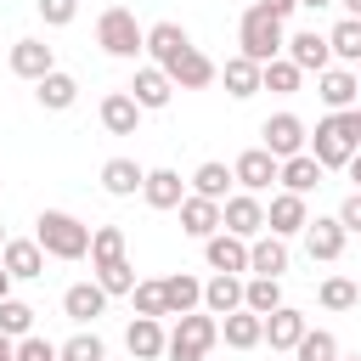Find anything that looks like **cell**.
<instances>
[{
	"mask_svg": "<svg viewBox=\"0 0 361 361\" xmlns=\"http://www.w3.org/2000/svg\"><path fill=\"white\" fill-rule=\"evenodd\" d=\"M11 73L28 79V85H39L45 73H56V51H51L45 39H17V45H11Z\"/></svg>",
	"mask_w": 361,
	"mask_h": 361,
	"instance_id": "17",
	"label": "cell"
},
{
	"mask_svg": "<svg viewBox=\"0 0 361 361\" xmlns=\"http://www.w3.org/2000/svg\"><path fill=\"white\" fill-rule=\"evenodd\" d=\"M124 350H130L135 361H164V350H169L164 322H158V316H135V322L124 327Z\"/></svg>",
	"mask_w": 361,
	"mask_h": 361,
	"instance_id": "16",
	"label": "cell"
},
{
	"mask_svg": "<svg viewBox=\"0 0 361 361\" xmlns=\"http://www.w3.org/2000/svg\"><path fill=\"white\" fill-rule=\"evenodd\" d=\"M186 186H192V197L226 203V197H231V186H237V175H231L220 158H209V164H197V169H192V180H186Z\"/></svg>",
	"mask_w": 361,
	"mask_h": 361,
	"instance_id": "23",
	"label": "cell"
},
{
	"mask_svg": "<svg viewBox=\"0 0 361 361\" xmlns=\"http://www.w3.org/2000/svg\"><path fill=\"white\" fill-rule=\"evenodd\" d=\"M203 265L209 271H226V276H248V243L231 237V231H214L203 243Z\"/></svg>",
	"mask_w": 361,
	"mask_h": 361,
	"instance_id": "14",
	"label": "cell"
},
{
	"mask_svg": "<svg viewBox=\"0 0 361 361\" xmlns=\"http://www.w3.org/2000/svg\"><path fill=\"white\" fill-rule=\"evenodd\" d=\"M259 147L282 164V158L310 152V130H305V118H299V113H271V118L259 124Z\"/></svg>",
	"mask_w": 361,
	"mask_h": 361,
	"instance_id": "5",
	"label": "cell"
},
{
	"mask_svg": "<svg viewBox=\"0 0 361 361\" xmlns=\"http://www.w3.org/2000/svg\"><path fill=\"white\" fill-rule=\"evenodd\" d=\"M259 73H265V68H259V62H248V56L237 51V56H231V62L220 68V79H226V96H237V102H248V96L259 90Z\"/></svg>",
	"mask_w": 361,
	"mask_h": 361,
	"instance_id": "35",
	"label": "cell"
},
{
	"mask_svg": "<svg viewBox=\"0 0 361 361\" xmlns=\"http://www.w3.org/2000/svg\"><path fill=\"white\" fill-rule=\"evenodd\" d=\"M0 248H6V231H0Z\"/></svg>",
	"mask_w": 361,
	"mask_h": 361,
	"instance_id": "55",
	"label": "cell"
},
{
	"mask_svg": "<svg viewBox=\"0 0 361 361\" xmlns=\"http://www.w3.org/2000/svg\"><path fill=\"white\" fill-rule=\"evenodd\" d=\"M34 11H39L45 28H68L79 17V0H34Z\"/></svg>",
	"mask_w": 361,
	"mask_h": 361,
	"instance_id": "44",
	"label": "cell"
},
{
	"mask_svg": "<svg viewBox=\"0 0 361 361\" xmlns=\"http://www.w3.org/2000/svg\"><path fill=\"white\" fill-rule=\"evenodd\" d=\"M0 265L11 271V282H34V276H45V248L34 237H6Z\"/></svg>",
	"mask_w": 361,
	"mask_h": 361,
	"instance_id": "15",
	"label": "cell"
},
{
	"mask_svg": "<svg viewBox=\"0 0 361 361\" xmlns=\"http://www.w3.org/2000/svg\"><path fill=\"white\" fill-rule=\"evenodd\" d=\"M186 51H192V34H186L175 17H164V23H152V28H147V56H152L164 73H169V68H175Z\"/></svg>",
	"mask_w": 361,
	"mask_h": 361,
	"instance_id": "11",
	"label": "cell"
},
{
	"mask_svg": "<svg viewBox=\"0 0 361 361\" xmlns=\"http://www.w3.org/2000/svg\"><path fill=\"white\" fill-rule=\"evenodd\" d=\"M338 6H344V17H355V23H361V0H338Z\"/></svg>",
	"mask_w": 361,
	"mask_h": 361,
	"instance_id": "51",
	"label": "cell"
},
{
	"mask_svg": "<svg viewBox=\"0 0 361 361\" xmlns=\"http://www.w3.org/2000/svg\"><path fill=\"white\" fill-rule=\"evenodd\" d=\"M164 299H169V316H192V310H203V282L192 271H169L164 276Z\"/></svg>",
	"mask_w": 361,
	"mask_h": 361,
	"instance_id": "31",
	"label": "cell"
},
{
	"mask_svg": "<svg viewBox=\"0 0 361 361\" xmlns=\"http://www.w3.org/2000/svg\"><path fill=\"white\" fill-rule=\"evenodd\" d=\"M316 96H322V107L327 113H350V107H361V79H355V68H327V73H316Z\"/></svg>",
	"mask_w": 361,
	"mask_h": 361,
	"instance_id": "9",
	"label": "cell"
},
{
	"mask_svg": "<svg viewBox=\"0 0 361 361\" xmlns=\"http://www.w3.org/2000/svg\"><path fill=\"white\" fill-rule=\"evenodd\" d=\"M118 259H130V254H124V226H96V231H90V271L118 265Z\"/></svg>",
	"mask_w": 361,
	"mask_h": 361,
	"instance_id": "36",
	"label": "cell"
},
{
	"mask_svg": "<svg viewBox=\"0 0 361 361\" xmlns=\"http://www.w3.org/2000/svg\"><path fill=\"white\" fill-rule=\"evenodd\" d=\"M305 226H310V203L299 197V192H271V203H265V231L271 237H305Z\"/></svg>",
	"mask_w": 361,
	"mask_h": 361,
	"instance_id": "7",
	"label": "cell"
},
{
	"mask_svg": "<svg viewBox=\"0 0 361 361\" xmlns=\"http://www.w3.org/2000/svg\"><path fill=\"white\" fill-rule=\"evenodd\" d=\"M186 180L175 175V169H147V186H141V197H147V209H180L186 203Z\"/></svg>",
	"mask_w": 361,
	"mask_h": 361,
	"instance_id": "24",
	"label": "cell"
},
{
	"mask_svg": "<svg viewBox=\"0 0 361 361\" xmlns=\"http://www.w3.org/2000/svg\"><path fill=\"white\" fill-rule=\"evenodd\" d=\"M344 243H350V231L338 226V214H316V220L305 226V254L322 259V265H333V259L344 254Z\"/></svg>",
	"mask_w": 361,
	"mask_h": 361,
	"instance_id": "13",
	"label": "cell"
},
{
	"mask_svg": "<svg viewBox=\"0 0 361 361\" xmlns=\"http://www.w3.org/2000/svg\"><path fill=\"white\" fill-rule=\"evenodd\" d=\"M0 333H6V338H28V333H34V305L17 299V293L0 299Z\"/></svg>",
	"mask_w": 361,
	"mask_h": 361,
	"instance_id": "38",
	"label": "cell"
},
{
	"mask_svg": "<svg viewBox=\"0 0 361 361\" xmlns=\"http://www.w3.org/2000/svg\"><path fill=\"white\" fill-rule=\"evenodd\" d=\"M333 214H338V226H344L350 237H361V192H350V197H344Z\"/></svg>",
	"mask_w": 361,
	"mask_h": 361,
	"instance_id": "46",
	"label": "cell"
},
{
	"mask_svg": "<svg viewBox=\"0 0 361 361\" xmlns=\"http://www.w3.org/2000/svg\"><path fill=\"white\" fill-rule=\"evenodd\" d=\"M17 361H62V355L45 333H28V338H17Z\"/></svg>",
	"mask_w": 361,
	"mask_h": 361,
	"instance_id": "45",
	"label": "cell"
},
{
	"mask_svg": "<svg viewBox=\"0 0 361 361\" xmlns=\"http://www.w3.org/2000/svg\"><path fill=\"white\" fill-rule=\"evenodd\" d=\"M361 152V124H355V107L350 113H327L316 130H310V158L322 169H350V158Z\"/></svg>",
	"mask_w": 361,
	"mask_h": 361,
	"instance_id": "1",
	"label": "cell"
},
{
	"mask_svg": "<svg viewBox=\"0 0 361 361\" xmlns=\"http://www.w3.org/2000/svg\"><path fill=\"white\" fill-rule=\"evenodd\" d=\"M231 175H237V192H271L276 186V175H282V164L265 152V147H248V152H237V164H231Z\"/></svg>",
	"mask_w": 361,
	"mask_h": 361,
	"instance_id": "10",
	"label": "cell"
},
{
	"mask_svg": "<svg viewBox=\"0 0 361 361\" xmlns=\"http://www.w3.org/2000/svg\"><path fill=\"white\" fill-rule=\"evenodd\" d=\"M203 310H209V316H231V310H243V276L214 271V276L203 282Z\"/></svg>",
	"mask_w": 361,
	"mask_h": 361,
	"instance_id": "32",
	"label": "cell"
},
{
	"mask_svg": "<svg viewBox=\"0 0 361 361\" xmlns=\"http://www.w3.org/2000/svg\"><path fill=\"white\" fill-rule=\"evenodd\" d=\"M164 361H209V355H203V350H186V344H169Z\"/></svg>",
	"mask_w": 361,
	"mask_h": 361,
	"instance_id": "48",
	"label": "cell"
},
{
	"mask_svg": "<svg viewBox=\"0 0 361 361\" xmlns=\"http://www.w3.org/2000/svg\"><path fill=\"white\" fill-rule=\"evenodd\" d=\"M130 299H135V316H158V322L169 316V299H164V276H147V282H135V293H130Z\"/></svg>",
	"mask_w": 361,
	"mask_h": 361,
	"instance_id": "41",
	"label": "cell"
},
{
	"mask_svg": "<svg viewBox=\"0 0 361 361\" xmlns=\"http://www.w3.org/2000/svg\"><path fill=\"white\" fill-rule=\"evenodd\" d=\"M316 299H322V310H355V305H361V288H355L350 276H322Z\"/></svg>",
	"mask_w": 361,
	"mask_h": 361,
	"instance_id": "37",
	"label": "cell"
},
{
	"mask_svg": "<svg viewBox=\"0 0 361 361\" xmlns=\"http://www.w3.org/2000/svg\"><path fill=\"white\" fill-rule=\"evenodd\" d=\"M350 180H355V192H361V152L350 158Z\"/></svg>",
	"mask_w": 361,
	"mask_h": 361,
	"instance_id": "52",
	"label": "cell"
},
{
	"mask_svg": "<svg viewBox=\"0 0 361 361\" xmlns=\"http://www.w3.org/2000/svg\"><path fill=\"white\" fill-rule=\"evenodd\" d=\"M96 45H102L113 62H135V56H147V28L135 23L130 6H107V11L96 17Z\"/></svg>",
	"mask_w": 361,
	"mask_h": 361,
	"instance_id": "3",
	"label": "cell"
},
{
	"mask_svg": "<svg viewBox=\"0 0 361 361\" xmlns=\"http://www.w3.org/2000/svg\"><path fill=\"white\" fill-rule=\"evenodd\" d=\"M135 124H141L135 96H130V90H107V96H102V130H107V135H135Z\"/></svg>",
	"mask_w": 361,
	"mask_h": 361,
	"instance_id": "21",
	"label": "cell"
},
{
	"mask_svg": "<svg viewBox=\"0 0 361 361\" xmlns=\"http://www.w3.org/2000/svg\"><path fill=\"white\" fill-rule=\"evenodd\" d=\"M214 338H220V316H209V310H192V316H175V333H169V344H186V350H214Z\"/></svg>",
	"mask_w": 361,
	"mask_h": 361,
	"instance_id": "19",
	"label": "cell"
},
{
	"mask_svg": "<svg viewBox=\"0 0 361 361\" xmlns=\"http://www.w3.org/2000/svg\"><path fill=\"white\" fill-rule=\"evenodd\" d=\"M220 338H226L231 350H259V344H265V316L231 310V316H220Z\"/></svg>",
	"mask_w": 361,
	"mask_h": 361,
	"instance_id": "27",
	"label": "cell"
},
{
	"mask_svg": "<svg viewBox=\"0 0 361 361\" xmlns=\"http://www.w3.org/2000/svg\"><path fill=\"white\" fill-rule=\"evenodd\" d=\"M180 231H186V237H197V243H209V237L220 231V203H209V197H192V192H186V203H180Z\"/></svg>",
	"mask_w": 361,
	"mask_h": 361,
	"instance_id": "30",
	"label": "cell"
},
{
	"mask_svg": "<svg viewBox=\"0 0 361 361\" xmlns=\"http://www.w3.org/2000/svg\"><path fill=\"white\" fill-rule=\"evenodd\" d=\"M322 175H327V169H322L310 152H299V158H282V175H276V186H282V192H299V197H310V192L322 186Z\"/></svg>",
	"mask_w": 361,
	"mask_h": 361,
	"instance_id": "29",
	"label": "cell"
},
{
	"mask_svg": "<svg viewBox=\"0 0 361 361\" xmlns=\"http://www.w3.org/2000/svg\"><path fill=\"white\" fill-rule=\"evenodd\" d=\"M0 361H17V338H6V333H0Z\"/></svg>",
	"mask_w": 361,
	"mask_h": 361,
	"instance_id": "49",
	"label": "cell"
},
{
	"mask_svg": "<svg viewBox=\"0 0 361 361\" xmlns=\"http://www.w3.org/2000/svg\"><path fill=\"white\" fill-rule=\"evenodd\" d=\"M56 355H62V361H107V344H102V333L79 327L73 338H62V344H56Z\"/></svg>",
	"mask_w": 361,
	"mask_h": 361,
	"instance_id": "39",
	"label": "cell"
},
{
	"mask_svg": "<svg viewBox=\"0 0 361 361\" xmlns=\"http://www.w3.org/2000/svg\"><path fill=\"white\" fill-rule=\"evenodd\" d=\"M293 361H338V338H333L327 327H310V333L299 338V350H293Z\"/></svg>",
	"mask_w": 361,
	"mask_h": 361,
	"instance_id": "42",
	"label": "cell"
},
{
	"mask_svg": "<svg viewBox=\"0 0 361 361\" xmlns=\"http://www.w3.org/2000/svg\"><path fill=\"white\" fill-rule=\"evenodd\" d=\"M299 73H327L333 68V45H327V34H316V28H299V34H288V51H282Z\"/></svg>",
	"mask_w": 361,
	"mask_h": 361,
	"instance_id": "12",
	"label": "cell"
},
{
	"mask_svg": "<svg viewBox=\"0 0 361 361\" xmlns=\"http://www.w3.org/2000/svg\"><path fill=\"white\" fill-rule=\"evenodd\" d=\"M0 299H11V271L0 265Z\"/></svg>",
	"mask_w": 361,
	"mask_h": 361,
	"instance_id": "53",
	"label": "cell"
},
{
	"mask_svg": "<svg viewBox=\"0 0 361 361\" xmlns=\"http://www.w3.org/2000/svg\"><path fill=\"white\" fill-rule=\"evenodd\" d=\"M96 282H102V293H107V299H118V293H135V282H141V276H135V265H130V259H118V265H102V271H96Z\"/></svg>",
	"mask_w": 361,
	"mask_h": 361,
	"instance_id": "43",
	"label": "cell"
},
{
	"mask_svg": "<svg viewBox=\"0 0 361 361\" xmlns=\"http://www.w3.org/2000/svg\"><path fill=\"white\" fill-rule=\"evenodd\" d=\"M220 231H231V237L254 243V237L265 231V203H259L254 192H231V197L220 203Z\"/></svg>",
	"mask_w": 361,
	"mask_h": 361,
	"instance_id": "6",
	"label": "cell"
},
{
	"mask_svg": "<svg viewBox=\"0 0 361 361\" xmlns=\"http://www.w3.org/2000/svg\"><path fill=\"white\" fill-rule=\"evenodd\" d=\"M355 79H361V68H355Z\"/></svg>",
	"mask_w": 361,
	"mask_h": 361,
	"instance_id": "58",
	"label": "cell"
},
{
	"mask_svg": "<svg viewBox=\"0 0 361 361\" xmlns=\"http://www.w3.org/2000/svg\"><path fill=\"white\" fill-rule=\"evenodd\" d=\"M0 186H6V175H0Z\"/></svg>",
	"mask_w": 361,
	"mask_h": 361,
	"instance_id": "57",
	"label": "cell"
},
{
	"mask_svg": "<svg viewBox=\"0 0 361 361\" xmlns=\"http://www.w3.org/2000/svg\"><path fill=\"white\" fill-rule=\"evenodd\" d=\"M169 79H175V90H209L214 79H220V68H214V56H203L197 45L169 68Z\"/></svg>",
	"mask_w": 361,
	"mask_h": 361,
	"instance_id": "20",
	"label": "cell"
},
{
	"mask_svg": "<svg viewBox=\"0 0 361 361\" xmlns=\"http://www.w3.org/2000/svg\"><path fill=\"white\" fill-rule=\"evenodd\" d=\"M243 310L254 316L282 310V276H243Z\"/></svg>",
	"mask_w": 361,
	"mask_h": 361,
	"instance_id": "33",
	"label": "cell"
},
{
	"mask_svg": "<svg viewBox=\"0 0 361 361\" xmlns=\"http://www.w3.org/2000/svg\"><path fill=\"white\" fill-rule=\"evenodd\" d=\"M237 45H243V56L248 62H276L282 51H288V23H276L265 6H248L243 11V23H237Z\"/></svg>",
	"mask_w": 361,
	"mask_h": 361,
	"instance_id": "4",
	"label": "cell"
},
{
	"mask_svg": "<svg viewBox=\"0 0 361 361\" xmlns=\"http://www.w3.org/2000/svg\"><path fill=\"white\" fill-rule=\"evenodd\" d=\"M305 11H327V6H338V0H299Z\"/></svg>",
	"mask_w": 361,
	"mask_h": 361,
	"instance_id": "50",
	"label": "cell"
},
{
	"mask_svg": "<svg viewBox=\"0 0 361 361\" xmlns=\"http://www.w3.org/2000/svg\"><path fill=\"white\" fill-rule=\"evenodd\" d=\"M62 310H68V322L90 327V322L107 310V293H102V282H73V288L62 293Z\"/></svg>",
	"mask_w": 361,
	"mask_h": 361,
	"instance_id": "26",
	"label": "cell"
},
{
	"mask_svg": "<svg viewBox=\"0 0 361 361\" xmlns=\"http://www.w3.org/2000/svg\"><path fill=\"white\" fill-rule=\"evenodd\" d=\"M355 124H361V107H355Z\"/></svg>",
	"mask_w": 361,
	"mask_h": 361,
	"instance_id": "56",
	"label": "cell"
},
{
	"mask_svg": "<svg viewBox=\"0 0 361 361\" xmlns=\"http://www.w3.org/2000/svg\"><path fill=\"white\" fill-rule=\"evenodd\" d=\"M34 243L45 248V259H85L90 254V226L68 209H45L34 220Z\"/></svg>",
	"mask_w": 361,
	"mask_h": 361,
	"instance_id": "2",
	"label": "cell"
},
{
	"mask_svg": "<svg viewBox=\"0 0 361 361\" xmlns=\"http://www.w3.org/2000/svg\"><path fill=\"white\" fill-rule=\"evenodd\" d=\"M141 186H147V169L135 158H107L102 164V192L107 197H135Z\"/></svg>",
	"mask_w": 361,
	"mask_h": 361,
	"instance_id": "22",
	"label": "cell"
},
{
	"mask_svg": "<svg viewBox=\"0 0 361 361\" xmlns=\"http://www.w3.org/2000/svg\"><path fill=\"white\" fill-rule=\"evenodd\" d=\"M327 45H333V62L338 68H361V23L355 17H338L327 28Z\"/></svg>",
	"mask_w": 361,
	"mask_h": 361,
	"instance_id": "34",
	"label": "cell"
},
{
	"mask_svg": "<svg viewBox=\"0 0 361 361\" xmlns=\"http://www.w3.org/2000/svg\"><path fill=\"white\" fill-rule=\"evenodd\" d=\"M130 96H135V107H141V113H158V107H169V102H175V79H169L158 62H135Z\"/></svg>",
	"mask_w": 361,
	"mask_h": 361,
	"instance_id": "8",
	"label": "cell"
},
{
	"mask_svg": "<svg viewBox=\"0 0 361 361\" xmlns=\"http://www.w3.org/2000/svg\"><path fill=\"white\" fill-rule=\"evenodd\" d=\"M282 271H288V243L271 237V231H259L248 243V276H282Z\"/></svg>",
	"mask_w": 361,
	"mask_h": 361,
	"instance_id": "25",
	"label": "cell"
},
{
	"mask_svg": "<svg viewBox=\"0 0 361 361\" xmlns=\"http://www.w3.org/2000/svg\"><path fill=\"white\" fill-rule=\"evenodd\" d=\"M254 6H265V11L276 17V23H288V17L299 11V0H254Z\"/></svg>",
	"mask_w": 361,
	"mask_h": 361,
	"instance_id": "47",
	"label": "cell"
},
{
	"mask_svg": "<svg viewBox=\"0 0 361 361\" xmlns=\"http://www.w3.org/2000/svg\"><path fill=\"white\" fill-rule=\"evenodd\" d=\"M338 361H361V355H338Z\"/></svg>",
	"mask_w": 361,
	"mask_h": 361,
	"instance_id": "54",
	"label": "cell"
},
{
	"mask_svg": "<svg viewBox=\"0 0 361 361\" xmlns=\"http://www.w3.org/2000/svg\"><path fill=\"white\" fill-rule=\"evenodd\" d=\"M305 85V73L288 62V56H276V62H265V73H259V90H276V96H293Z\"/></svg>",
	"mask_w": 361,
	"mask_h": 361,
	"instance_id": "40",
	"label": "cell"
},
{
	"mask_svg": "<svg viewBox=\"0 0 361 361\" xmlns=\"http://www.w3.org/2000/svg\"><path fill=\"white\" fill-rule=\"evenodd\" d=\"M305 333H310V322H305V310H293V305H282V310L265 316V344H271V350H288V355H293Z\"/></svg>",
	"mask_w": 361,
	"mask_h": 361,
	"instance_id": "18",
	"label": "cell"
},
{
	"mask_svg": "<svg viewBox=\"0 0 361 361\" xmlns=\"http://www.w3.org/2000/svg\"><path fill=\"white\" fill-rule=\"evenodd\" d=\"M34 102H39V107H45V113H68V107H73V102H79V79H73V73H62V68H56V73H45V79H39V85H34Z\"/></svg>",
	"mask_w": 361,
	"mask_h": 361,
	"instance_id": "28",
	"label": "cell"
}]
</instances>
